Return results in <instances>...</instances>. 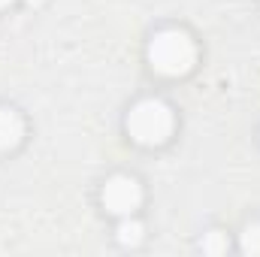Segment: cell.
<instances>
[{
	"mask_svg": "<svg viewBox=\"0 0 260 257\" xmlns=\"http://www.w3.org/2000/svg\"><path fill=\"white\" fill-rule=\"evenodd\" d=\"M30 3H40V0H30Z\"/></svg>",
	"mask_w": 260,
	"mask_h": 257,
	"instance_id": "9",
	"label": "cell"
},
{
	"mask_svg": "<svg viewBox=\"0 0 260 257\" xmlns=\"http://www.w3.org/2000/svg\"><path fill=\"white\" fill-rule=\"evenodd\" d=\"M24 136V121L15 109H0V151L15 148Z\"/></svg>",
	"mask_w": 260,
	"mask_h": 257,
	"instance_id": "4",
	"label": "cell"
},
{
	"mask_svg": "<svg viewBox=\"0 0 260 257\" xmlns=\"http://www.w3.org/2000/svg\"><path fill=\"white\" fill-rule=\"evenodd\" d=\"M9 3H12V0H0V9H3V6H9Z\"/></svg>",
	"mask_w": 260,
	"mask_h": 257,
	"instance_id": "8",
	"label": "cell"
},
{
	"mask_svg": "<svg viewBox=\"0 0 260 257\" xmlns=\"http://www.w3.org/2000/svg\"><path fill=\"white\" fill-rule=\"evenodd\" d=\"M142 233H145L142 224H139V221H130L127 215H124V221L118 224V242H121V245H130V248L139 245V242H142Z\"/></svg>",
	"mask_w": 260,
	"mask_h": 257,
	"instance_id": "5",
	"label": "cell"
},
{
	"mask_svg": "<svg viewBox=\"0 0 260 257\" xmlns=\"http://www.w3.org/2000/svg\"><path fill=\"white\" fill-rule=\"evenodd\" d=\"M142 203V188L133 176H112L103 185V206L112 215H130Z\"/></svg>",
	"mask_w": 260,
	"mask_h": 257,
	"instance_id": "3",
	"label": "cell"
},
{
	"mask_svg": "<svg viewBox=\"0 0 260 257\" xmlns=\"http://www.w3.org/2000/svg\"><path fill=\"white\" fill-rule=\"evenodd\" d=\"M227 248H230L227 233H221V230H209L206 233V239H203V251L206 254H224Z\"/></svg>",
	"mask_w": 260,
	"mask_h": 257,
	"instance_id": "7",
	"label": "cell"
},
{
	"mask_svg": "<svg viewBox=\"0 0 260 257\" xmlns=\"http://www.w3.org/2000/svg\"><path fill=\"white\" fill-rule=\"evenodd\" d=\"M127 133L139 145H160L173 133V109L164 100H139L127 112Z\"/></svg>",
	"mask_w": 260,
	"mask_h": 257,
	"instance_id": "2",
	"label": "cell"
},
{
	"mask_svg": "<svg viewBox=\"0 0 260 257\" xmlns=\"http://www.w3.org/2000/svg\"><path fill=\"white\" fill-rule=\"evenodd\" d=\"M197 61V46L185 30H157L148 43V64L160 76H185Z\"/></svg>",
	"mask_w": 260,
	"mask_h": 257,
	"instance_id": "1",
	"label": "cell"
},
{
	"mask_svg": "<svg viewBox=\"0 0 260 257\" xmlns=\"http://www.w3.org/2000/svg\"><path fill=\"white\" fill-rule=\"evenodd\" d=\"M239 248H242L245 254H260V221H254V224H248V227L242 230Z\"/></svg>",
	"mask_w": 260,
	"mask_h": 257,
	"instance_id": "6",
	"label": "cell"
}]
</instances>
